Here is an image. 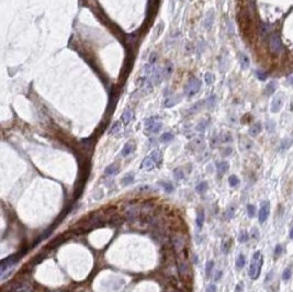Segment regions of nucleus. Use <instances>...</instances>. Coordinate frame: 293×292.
<instances>
[{"label": "nucleus", "mask_w": 293, "mask_h": 292, "mask_svg": "<svg viewBox=\"0 0 293 292\" xmlns=\"http://www.w3.org/2000/svg\"><path fill=\"white\" fill-rule=\"evenodd\" d=\"M291 276H292V269H291V266H289V267L285 268V269L283 270V272H282V280L286 282V281L290 280Z\"/></svg>", "instance_id": "obj_21"}, {"label": "nucleus", "mask_w": 293, "mask_h": 292, "mask_svg": "<svg viewBox=\"0 0 293 292\" xmlns=\"http://www.w3.org/2000/svg\"><path fill=\"white\" fill-rule=\"evenodd\" d=\"M262 264H264V257H262L261 253L257 250L254 253L253 259H251L248 267V276L250 277V279L257 280L259 278L260 274H261Z\"/></svg>", "instance_id": "obj_1"}, {"label": "nucleus", "mask_w": 293, "mask_h": 292, "mask_svg": "<svg viewBox=\"0 0 293 292\" xmlns=\"http://www.w3.org/2000/svg\"><path fill=\"white\" fill-rule=\"evenodd\" d=\"M133 179H134V176H133V174H129V175H126L125 177L122 179V184H123L124 186H126V184H130L131 182L133 181Z\"/></svg>", "instance_id": "obj_32"}, {"label": "nucleus", "mask_w": 293, "mask_h": 292, "mask_svg": "<svg viewBox=\"0 0 293 292\" xmlns=\"http://www.w3.org/2000/svg\"><path fill=\"white\" fill-rule=\"evenodd\" d=\"M283 103H284V97L282 96L281 93L275 94V96L273 97L272 101H271V108H270L271 112L278 113L281 110L282 107H283Z\"/></svg>", "instance_id": "obj_7"}, {"label": "nucleus", "mask_w": 293, "mask_h": 292, "mask_svg": "<svg viewBox=\"0 0 293 292\" xmlns=\"http://www.w3.org/2000/svg\"><path fill=\"white\" fill-rule=\"evenodd\" d=\"M243 291H244V283H243V282H240L237 285H236L235 292H243Z\"/></svg>", "instance_id": "obj_43"}, {"label": "nucleus", "mask_w": 293, "mask_h": 292, "mask_svg": "<svg viewBox=\"0 0 293 292\" xmlns=\"http://www.w3.org/2000/svg\"><path fill=\"white\" fill-rule=\"evenodd\" d=\"M219 139L221 143H230V142L233 141V136L230 132H223L220 134Z\"/></svg>", "instance_id": "obj_13"}, {"label": "nucleus", "mask_w": 293, "mask_h": 292, "mask_svg": "<svg viewBox=\"0 0 293 292\" xmlns=\"http://www.w3.org/2000/svg\"><path fill=\"white\" fill-rule=\"evenodd\" d=\"M172 70H174L172 64H171V63H168L167 65L165 66V68L163 69V75H164V77H169L170 75L172 74Z\"/></svg>", "instance_id": "obj_24"}, {"label": "nucleus", "mask_w": 293, "mask_h": 292, "mask_svg": "<svg viewBox=\"0 0 293 292\" xmlns=\"http://www.w3.org/2000/svg\"><path fill=\"white\" fill-rule=\"evenodd\" d=\"M195 222H197L198 229H201L202 226H203V223H204V213H203V211H200L199 213H198L197 220H195Z\"/></svg>", "instance_id": "obj_20"}, {"label": "nucleus", "mask_w": 293, "mask_h": 292, "mask_svg": "<svg viewBox=\"0 0 293 292\" xmlns=\"http://www.w3.org/2000/svg\"><path fill=\"white\" fill-rule=\"evenodd\" d=\"M289 237H290V239H293V226L289 231Z\"/></svg>", "instance_id": "obj_47"}, {"label": "nucleus", "mask_w": 293, "mask_h": 292, "mask_svg": "<svg viewBox=\"0 0 293 292\" xmlns=\"http://www.w3.org/2000/svg\"><path fill=\"white\" fill-rule=\"evenodd\" d=\"M208 186H209L208 182H206V181H202V182H200V184H198L195 189H197V191L199 193H204L206 190H208Z\"/></svg>", "instance_id": "obj_27"}, {"label": "nucleus", "mask_w": 293, "mask_h": 292, "mask_svg": "<svg viewBox=\"0 0 293 292\" xmlns=\"http://www.w3.org/2000/svg\"><path fill=\"white\" fill-rule=\"evenodd\" d=\"M124 220H125V216L121 215V214H118V213L113 214L112 218L110 219V221H111L112 223H122Z\"/></svg>", "instance_id": "obj_25"}, {"label": "nucleus", "mask_w": 293, "mask_h": 292, "mask_svg": "<svg viewBox=\"0 0 293 292\" xmlns=\"http://www.w3.org/2000/svg\"><path fill=\"white\" fill-rule=\"evenodd\" d=\"M245 264H246V258H245V256L243 254L238 255L237 259H236V268H237V269H243Z\"/></svg>", "instance_id": "obj_17"}, {"label": "nucleus", "mask_w": 293, "mask_h": 292, "mask_svg": "<svg viewBox=\"0 0 293 292\" xmlns=\"http://www.w3.org/2000/svg\"><path fill=\"white\" fill-rule=\"evenodd\" d=\"M119 173V167L116 166V165L112 164L110 165V166H108L107 168H105V175H116V174Z\"/></svg>", "instance_id": "obj_16"}, {"label": "nucleus", "mask_w": 293, "mask_h": 292, "mask_svg": "<svg viewBox=\"0 0 293 292\" xmlns=\"http://www.w3.org/2000/svg\"><path fill=\"white\" fill-rule=\"evenodd\" d=\"M230 242L228 239L224 240L223 244H222V252L224 253V254H227L228 250H230Z\"/></svg>", "instance_id": "obj_35"}, {"label": "nucleus", "mask_w": 293, "mask_h": 292, "mask_svg": "<svg viewBox=\"0 0 293 292\" xmlns=\"http://www.w3.org/2000/svg\"><path fill=\"white\" fill-rule=\"evenodd\" d=\"M240 64L242 66V68L244 70L248 69L249 66H250V61H249V57L247 56L244 53H240Z\"/></svg>", "instance_id": "obj_11"}, {"label": "nucleus", "mask_w": 293, "mask_h": 292, "mask_svg": "<svg viewBox=\"0 0 293 292\" xmlns=\"http://www.w3.org/2000/svg\"><path fill=\"white\" fill-rule=\"evenodd\" d=\"M205 103H206V107H208L209 109L214 108L215 104H216V96H215V94H212V96H210L208 99L205 100Z\"/></svg>", "instance_id": "obj_19"}, {"label": "nucleus", "mask_w": 293, "mask_h": 292, "mask_svg": "<svg viewBox=\"0 0 293 292\" xmlns=\"http://www.w3.org/2000/svg\"><path fill=\"white\" fill-rule=\"evenodd\" d=\"M256 74H257V77L260 79V80H266V79H267V74L265 72H261V70H257V72H256Z\"/></svg>", "instance_id": "obj_40"}, {"label": "nucleus", "mask_w": 293, "mask_h": 292, "mask_svg": "<svg viewBox=\"0 0 293 292\" xmlns=\"http://www.w3.org/2000/svg\"><path fill=\"white\" fill-rule=\"evenodd\" d=\"M283 253V247H282L280 244H278L277 246H275V252H273V256H275V258H278V257L280 256V255Z\"/></svg>", "instance_id": "obj_36"}, {"label": "nucleus", "mask_w": 293, "mask_h": 292, "mask_svg": "<svg viewBox=\"0 0 293 292\" xmlns=\"http://www.w3.org/2000/svg\"><path fill=\"white\" fill-rule=\"evenodd\" d=\"M216 274V276L214 277V280H215V281H219L220 279L222 278V274H223V272L220 271V270H219V271H216V274Z\"/></svg>", "instance_id": "obj_45"}, {"label": "nucleus", "mask_w": 293, "mask_h": 292, "mask_svg": "<svg viewBox=\"0 0 293 292\" xmlns=\"http://www.w3.org/2000/svg\"><path fill=\"white\" fill-rule=\"evenodd\" d=\"M201 89V81L199 80L195 77H192L188 80V83L184 85V92L186 96L188 97H193L198 93Z\"/></svg>", "instance_id": "obj_3"}, {"label": "nucleus", "mask_w": 293, "mask_h": 292, "mask_svg": "<svg viewBox=\"0 0 293 292\" xmlns=\"http://www.w3.org/2000/svg\"><path fill=\"white\" fill-rule=\"evenodd\" d=\"M216 168L220 175H223V174H225L226 171L228 170L230 165H228L227 162H220V163H216Z\"/></svg>", "instance_id": "obj_12"}, {"label": "nucleus", "mask_w": 293, "mask_h": 292, "mask_svg": "<svg viewBox=\"0 0 293 292\" xmlns=\"http://www.w3.org/2000/svg\"><path fill=\"white\" fill-rule=\"evenodd\" d=\"M205 292H217V288L214 283H211L206 287V291Z\"/></svg>", "instance_id": "obj_41"}, {"label": "nucleus", "mask_w": 293, "mask_h": 292, "mask_svg": "<svg viewBox=\"0 0 293 292\" xmlns=\"http://www.w3.org/2000/svg\"><path fill=\"white\" fill-rule=\"evenodd\" d=\"M122 131V125L120 122H115L114 125L112 126V128L110 130V134H118Z\"/></svg>", "instance_id": "obj_26"}, {"label": "nucleus", "mask_w": 293, "mask_h": 292, "mask_svg": "<svg viewBox=\"0 0 293 292\" xmlns=\"http://www.w3.org/2000/svg\"><path fill=\"white\" fill-rule=\"evenodd\" d=\"M213 267H214V261L213 260L208 261V264H206V268H205L206 277H210L211 272H212V270H213Z\"/></svg>", "instance_id": "obj_31"}, {"label": "nucleus", "mask_w": 293, "mask_h": 292, "mask_svg": "<svg viewBox=\"0 0 293 292\" xmlns=\"http://www.w3.org/2000/svg\"><path fill=\"white\" fill-rule=\"evenodd\" d=\"M286 81H288L289 85L293 87V76H289L288 78H286Z\"/></svg>", "instance_id": "obj_46"}, {"label": "nucleus", "mask_w": 293, "mask_h": 292, "mask_svg": "<svg viewBox=\"0 0 293 292\" xmlns=\"http://www.w3.org/2000/svg\"><path fill=\"white\" fill-rule=\"evenodd\" d=\"M262 131V125L261 123H259V122H257V123H254L253 125L249 128L248 130V133L250 136H257V135H259L260 133H261Z\"/></svg>", "instance_id": "obj_9"}, {"label": "nucleus", "mask_w": 293, "mask_h": 292, "mask_svg": "<svg viewBox=\"0 0 293 292\" xmlns=\"http://www.w3.org/2000/svg\"><path fill=\"white\" fill-rule=\"evenodd\" d=\"M293 145V138H290V137H286V138L282 139V142L280 143L279 146V151L280 152H285L290 149L291 146Z\"/></svg>", "instance_id": "obj_10"}, {"label": "nucleus", "mask_w": 293, "mask_h": 292, "mask_svg": "<svg viewBox=\"0 0 293 292\" xmlns=\"http://www.w3.org/2000/svg\"><path fill=\"white\" fill-rule=\"evenodd\" d=\"M266 128H267V130H268V132H269V133L275 132V122H272V121H268V122H267Z\"/></svg>", "instance_id": "obj_38"}, {"label": "nucleus", "mask_w": 293, "mask_h": 292, "mask_svg": "<svg viewBox=\"0 0 293 292\" xmlns=\"http://www.w3.org/2000/svg\"><path fill=\"white\" fill-rule=\"evenodd\" d=\"M161 184L164 186V189H165L167 192H171L172 190H174V187L171 186V184H169V182H160Z\"/></svg>", "instance_id": "obj_39"}, {"label": "nucleus", "mask_w": 293, "mask_h": 292, "mask_svg": "<svg viewBox=\"0 0 293 292\" xmlns=\"http://www.w3.org/2000/svg\"><path fill=\"white\" fill-rule=\"evenodd\" d=\"M161 128H163V123L158 117H150L149 119L146 120L145 131L149 134L158 133L161 130Z\"/></svg>", "instance_id": "obj_4"}, {"label": "nucleus", "mask_w": 293, "mask_h": 292, "mask_svg": "<svg viewBox=\"0 0 293 292\" xmlns=\"http://www.w3.org/2000/svg\"><path fill=\"white\" fill-rule=\"evenodd\" d=\"M269 47L273 54H281L283 51L281 38L277 33H271V35L269 36Z\"/></svg>", "instance_id": "obj_5"}, {"label": "nucleus", "mask_w": 293, "mask_h": 292, "mask_svg": "<svg viewBox=\"0 0 293 292\" xmlns=\"http://www.w3.org/2000/svg\"><path fill=\"white\" fill-rule=\"evenodd\" d=\"M204 80H205V83H208V85H212L215 80L214 75H213L212 73H206L205 76H204Z\"/></svg>", "instance_id": "obj_30"}, {"label": "nucleus", "mask_w": 293, "mask_h": 292, "mask_svg": "<svg viewBox=\"0 0 293 292\" xmlns=\"http://www.w3.org/2000/svg\"><path fill=\"white\" fill-rule=\"evenodd\" d=\"M213 24V13L210 16H208V18L205 19V21H204V25H205L206 29H210L211 27H212Z\"/></svg>", "instance_id": "obj_37"}, {"label": "nucleus", "mask_w": 293, "mask_h": 292, "mask_svg": "<svg viewBox=\"0 0 293 292\" xmlns=\"http://www.w3.org/2000/svg\"><path fill=\"white\" fill-rule=\"evenodd\" d=\"M174 176L178 178V179H182V178H184V174L181 173V170H180V169H176V170L174 171Z\"/></svg>", "instance_id": "obj_42"}, {"label": "nucleus", "mask_w": 293, "mask_h": 292, "mask_svg": "<svg viewBox=\"0 0 293 292\" xmlns=\"http://www.w3.org/2000/svg\"><path fill=\"white\" fill-rule=\"evenodd\" d=\"M133 149H134V145H133L131 142H129V143H126L125 145H124L123 149H122V156H128L130 155L131 153L133 152Z\"/></svg>", "instance_id": "obj_15"}, {"label": "nucleus", "mask_w": 293, "mask_h": 292, "mask_svg": "<svg viewBox=\"0 0 293 292\" xmlns=\"http://www.w3.org/2000/svg\"><path fill=\"white\" fill-rule=\"evenodd\" d=\"M66 239V235H61V236H58V237H56L55 239L53 240V242H51V244H49L48 246H47V248H49V247H55V246H58L61 243H63L64 240Z\"/></svg>", "instance_id": "obj_18"}, {"label": "nucleus", "mask_w": 293, "mask_h": 292, "mask_svg": "<svg viewBox=\"0 0 293 292\" xmlns=\"http://www.w3.org/2000/svg\"><path fill=\"white\" fill-rule=\"evenodd\" d=\"M228 184H230V187H236L238 184H240V179L237 178V176L232 175L228 177Z\"/></svg>", "instance_id": "obj_28"}, {"label": "nucleus", "mask_w": 293, "mask_h": 292, "mask_svg": "<svg viewBox=\"0 0 293 292\" xmlns=\"http://www.w3.org/2000/svg\"><path fill=\"white\" fill-rule=\"evenodd\" d=\"M209 123H210V122H209V120H203V121H201L199 124H198L197 131H199V132H203V131L205 130L206 128H208Z\"/></svg>", "instance_id": "obj_29"}, {"label": "nucleus", "mask_w": 293, "mask_h": 292, "mask_svg": "<svg viewBox=\"0 0 293 292\" xmlns=\"http://www.w3.org/2000/svg\"><path fill=\"white\" fill-rule=\"evenodd\" d=\"M172 139H174V134L170 133V132L164 133V134L160 136V141L163 142V143H169V142H171Z\"/></svg>", "instance_id": "obj_22"}, {"label": "nucleus", "mask_w": 293, "mask_h": 292, "mask_svg": "<svg viewBox=\"0 0 293 292\" xmlns=\"http://www.w3.org/2000/svg\"><path fill=\"white\" fill-rule=\"evenodd\" d=\"M133 118H134V113H133V111L130 110V109H126V110L123 112V114L121 115V121L124 125H128V124L133 120Z\"/></svg>", "instance_id": "obj_8"}, {"label": "nucleus", "mask_w": 293, "mask_h": 292, "mask_svg": "<svg viewBox=\"0 0 293 292\" xmlns=\"http://www.w3.org/2000/svg\"><path fill=\"white\" fill-rule=\"evenodd\" d=\"M161 163V154L159 151H153L147 157L144 158L143 163L141 165V168L144 170H153L156 167H158Z\"/></svg>", "instance_id": "obj_2"}, {"label": "nucleus", "mask_w": 293, "mask_h": 292, "mask_svg": "<svg viewBox=\"0 0 293 292\" xmlns=\"http://www.w3.org/2000/svg\"><path fill=\"white\" fill-rule=\"evenodd\" d=\"M269 214H270V203L269 201H265L261 203V207L258 211V221L260 224H264L268 220Z\"/></svg>", "instance_id": "obj_6"}, {"label": "nucleus", "mask_w": 293, "mask_h": 292, "mask_svg": "<svg viewBox=\"0 0 293 292\" xmlns=\"http://www.w3.org/2000/svg\"><path fill=\"white\" fill-rule=\"evenodd\" d=\"M258 236H259V235H258V232L256 231V229H254V232H253V237H254V238H258Z\"/></svg>", "instance_id": "obj_48"}, {"label": "nucleus", "mask_w": 293, "mask_h": 292, "mask_svg": "<svg viewBox=\"0 0 293 292\" xmlns=\"http://www.w3.org/2000/svg\"><path fill=\"white\" fill-rule=\"evenodd\" d=\"M247 214H248L249 218H254V216H255V214H256L255 205H253V204L247 205Z\"/></svg>", "instance_id": "obj_33"}, {"label": "nucleus", "mask_w": 293, "mask_h": 292, "mask_svg": "<svg viewBox=\"0 0 293 292\" xmlns=\"http://www.w3.org/2000/svg\"><path fill=\"white\" fill-rule=\"evenodd\" d=\"M275 89H277V83L270 81V83L266 86V88H265V93H266L267 96H270V94H272L273 92L275 91Z\"/></svg>", "instance_id": "obj_14"}, {"label": "nucleus", "mask_w": 293, "mask_h": 292, "mask_svg": "<svg viewBox=\"0 0 293 292\" xmlns=\"http://www.w3.org/2000/svg\"><path fill=\"white\" fill-rule=\"evenodd\" d=\"M235 205H230V207H228L227 211H226V218L227 219H232L233 216H234V214H235Z\"/></svg>", "instance_id": "obj_34"}, {"label": "nucleus", "mask_w": 293, "mask_h": 292, "mask_svg": "<svg viewBox=\"0 0 293 292\" xmlns=\"http://www.w3.org/2000/svg\"><path fill=\"white\" fill-rule=\"evenodd\" d=\"M273 278V271L271 270V271H269V274H267V277L265 278V283H268L269 281L271 280V279Z\"/></svg>", "instance_id": "obj_44"}, {"label": "nucleus", "mask_w": 293, "mask_h": 292, "mask_svg": "<svg viewBox=\"0 0 293 292\" xmlns=\"http://www.w3.org/2000/svg\"><path fill=\"white\" fill-rule=\"evenodd\" d=\"M249 239V234L246 231H240L238 234V242L240 243H246Z\"/></svg>", "instance_id": "obj_23"}]
</instances>
